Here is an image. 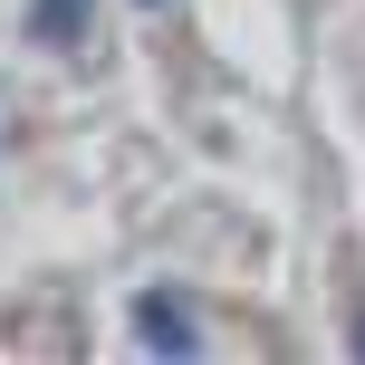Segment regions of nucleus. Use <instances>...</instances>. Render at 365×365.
Here are the masks:
<instances>
[{
  "label": "nucleus",
  "mask_w": 365,
  "mask_h": 365,
  "mask_svg": "<svg viewBox=\"0 0 365 365\" xmlns=\"http://www.w3.org/2000/svg\"><path fill=\"white\" fill-rule=\"evenodd\" d=\"M135 336H145V346H164V356H192V346H202V336H192V317L164 308V298H145V308H135Z\"/></svg>",
  "instance_id": "nucleus-1"
}]
</instances>
